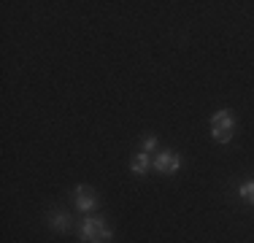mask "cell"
Listing matches in <instances>:
<instances>
[{
  "mask_svg": "<svg viewBox=\"0 0 254 243\" xmlns=\"http://www.w3.org/2000/svg\"><path fill=\"white\" fill-rule=\"evenodd\" d=\"M114 230L108 227L106 219L89 216L81 222V243H111Z\"/></svg>",
  "mask_w": 254,
  "mask_h": 243,
  "instance_id": "obj_1",
  "label": "cell"
},
{
  "mask_svg": "<svg viewBox=\"0 0 254 243\" xmlns=\"http://www.w3.org/2000/svg\"><path fill=\"white\" fill-rule=\"evenodd\" d=\"M73 197H76L78 211H95V208H98V192H95L92 186H87V184L76 186Z\"/></svg>",
  "mask_w": 254,
  "mask_h": 243,
  "instance_id": "obj_4",
  "label": "cell"
},
{
  "mask_svg": "<svg viewBox=\"0 0 254 243\" xmlns=\"http://www.w3.org/2000/svg\"><path fill=\"white\" fill-rule=\"evenodd\" d=\"M141 151H143V154H154V151H157V135L146 132V135H143V141H141Z\"/></svg>",
  "mask_w": 254,
  "mask_h": 243,
  "instance_id": "obj_8",
  "label": "cell"
},
{
  "mask_svg": "<svg viewBox=\"0 0 254 243\" xmlns=\"http://www.w3.org/2000/svg\"><path fill=\"white\" fill-rule=\"evenodd\" d=\"M179 168H181V157H179V151H173V149H165V151H160V154L154 157V170L157 173H162V176H173V173H179Z\"/></svg>",
  "mask_w": 254,
  "mask_h": 243,
  "instance_id": "obj_3",
  "label": "cell"
},
{
  "mask_svg": "<svg viewBox=\"0 0 254 243\" xmlns=\"http://www.w3.org/2000/svg\"><path fill=\"white\" fill-rule=\"evenodd\" d=\"M49 227L57 230V233H65V230L70 227V216L65 214V211H52L49 214Z\"/></svg>",
  "mask_w": 254,
  "mask_h": 243,
  "instance_id": "obj_6",
  "label": "cell"
},
{
  "mask_svg": "<svg viewBox=\"0 0 254 243\" xmlns=\"http://www.w3.org/2000/svg\"><path fill=\"white\" fill-rule=\"evenodd\" d=\"M152 165H154V162H152V154H143V151H138V154L132 157V162H130V170H132V173H138V176H146Z\"/></svg>",
  "mask_w": 254,
  "mask_h": 243,
  "instance_id": "obj_5",
  "label": "cell"
},
{
  "mask_svg": "<svg viewBox=\"0 0 254 243\" xmlns=\"http://www.w3.org/2000/svg\"><path fill=\"white\" fill-rule=\"evenodd\" d=\"M238 194H241V200H244V203L254 205V181H244V184L238 186Z\"/></svg>",
  "mask_w": 254,
  "mask_h": 243,
  "instance_id": "obj_7",
  "label": "cell"
},
{
  "mask_svg": "<svg viewBox=\"0 0 254 243\" xmlns=\"http://www.w3.org/2000/svg\"><path fill=\"white\" fill-rule=\"evenodd\" d=\"M235 132V117L230 108H219V111L211 117V135L216 143H230Z\"/></svg>",
  "mask_w": 254,
  "mask_h": 243,
  "instance_id": "obj_2",
  "label": "cell"
}]
</instances>
